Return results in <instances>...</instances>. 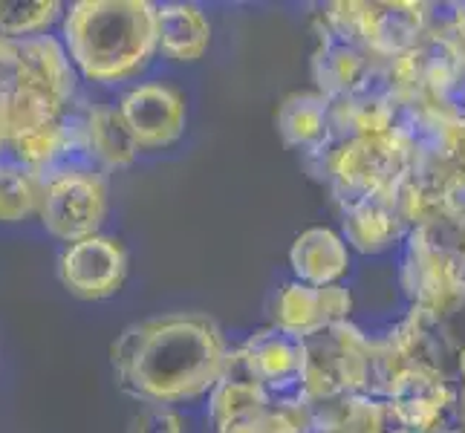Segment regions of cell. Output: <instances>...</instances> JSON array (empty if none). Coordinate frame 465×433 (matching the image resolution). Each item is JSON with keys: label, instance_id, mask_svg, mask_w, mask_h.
I'll return each instance as SVG.
<instances>
[{"label": "cell", "instance_id": "1", "mask_svg": "<svg viewBox=\"0 0 465 433\" xmlns=\"http://www.w3.org/2000/svg\"><path fill=\"white\" fill-rule=\"evenodd\" d=\"M229 359L226 335L203 312H171L131 324L110 347L119 384L148 405H180L212 393Z\"/></svg>", "mask_w": 465, "mask_h": 433}, {"label": "cell", "instance_id": "2", "mask_svg": "<svg viewBox=\"0 0 465 433\" xmlns=\"http://www.w3.org/2000/svg\"><path fill=\"white\" fill-rule=\"evenodd\" d=\"M64 50L87 82L114 84L148 67L159 50L151 0H78L64 12Z\"/></svg>", "mask_w": 465, "mask_h": 433}, {"label": "cell", "instance_id": "3", "mask_svg": "<svg viewBox=\"0 0 465 433\" xmlns=\"http://www.w3.org/2000/svg\"><path fill=\"white\" fill-rule=\"evenodd\" d=\"M393 133L408 151V176L416 188L465 197V107L402 104Z\"/></svg>", "mask_w": 465, "mask_h": 433}, {"label": "cell", "instance_id": "4", "mask_svg": "<svg viewBox=\"0 0 465 433\" xmlns=\"http://www.w3.org/2000/svg\"><path fill=\"white\" fill-rule=\"evenodd\" d=\"M303 379L301 399L303 408L327 402L335 396L376 390V352L373 339L361 332L352 320L335 324L324 332L303 339Z\"/></svg>", "mask_w": 465, "mask_h": 433}, {"label": "cell", "instance_id": "5", "mask_svg": "<svg viewBox=\"0 0 465 433\" xmlns=\"http://www.w3.org/2000/svg\"><path fill=\"white\" fill-rule=\"evenodd\" d=\"M307 159L310 168L330 185L339 205L379 194L408 176V151L393 131L384 136L327 142Z\"/></svg>", "mask_w": 465, "mask_h": 433}, {"label": "cell", "instance_id": "6", "mask_svg": "<svg viewBox=\"0 0 465 433\" xmlns=\"http://www.w3.org/2000/svg\"><path fill=\"white\" fill-rule=\"evenodd\" d=\"M339 12L376 61H393L411 53L430 24V4L422 0H339Z\"/></svg>", "mask_w": 465, "mask_h": 433}, {"label": "cell", "instance_id": "7", "mask_svg": "<svg viewBox=\"0 0 465 433\" xmlns=\"http://www.w3.org/2000/svg\"><path fill=\"white\" fill-rule=\"evenodd\" d=\"M460 384L425 367H396L379 384V399L388 405L391 422L408 433H434L454 425Z\"/></svg>", "mask_w": 465, "mask_h": 433}, {"label": "cell", "instance_id": "8", "mask_svg": "<svg viewBox=\"0 0 465 433\" xmlns=\"http://www.w3.org/2000/svg\"><path fill=\"white\" fill-rule=\"evenodd\" d=\"M38 217L44 229L64 243L99 234L107 217V182L95 171L64 173L44 188Z\"/></svg>", "mask_w": 465, "mask_h": 433}, {"label": "cell", "instance_id": "9", "mask_svg": "<svg viewBox=\"0 0 465 433\" xmlns=\"http://www.w3.org/2000/svg\"><path fill=\"white\" fill-rule=\"evenodd\" d=\"M341 237L350 251L381 254L402 246L411 231L408 176L402 182L379 191V194L341 202Z\"/></svg>", "mask_w": 465, "mask_h": 433}, {"label": "cell", "instance_id": "10", "mask_svg": "<svg viewBox=\"0 0 465 433\" xmlns=\"http://www.w3.org/2000/svg\"><path fill=\"white\" fill-rule=\"evenodd\" d=\"M249 367L269 393L272 408L283 410H307L301 399V379H303V339L286 332L281 327H263L252 332L246 344H240Z\"/></svg>", "mask_w": 465, "mask_h": 433}, {"label": "cell", "instance_id": "11", "mask_svg": "<svg viewBox=\"0 0 465 433\" xmlns=\"http://www.w3.org/2000/svg\"><path fill=\"white\" fill-rule=\"evenodd\" d=\"M58 271L75 298L104 300L114 298L127 278V251L116 237L93 234L64 249Z\"/></svg>", "mask_w": 465, "mask_h": 433}, {"label": "cell", "instance_id": "12", "mask_svg": "<svg viewBox=\"0 0 465 433\" xmlns=\"http://www.w3.org/2000/svg\"><path fill=\"white\" fill-rule=\"evenodd\" d=\"M124 124L131 127L139 148H168L185 133L188 104L185 95L163 82H148L122 95L116 104Z\"/></svg>", "mask_w": 465, "mask_h": 433}, {"label": "cell", "instance_id": "13", "mask_svg": "<svg viewBox=\"0 0 465 433\" xmlns=\"http://www.w3.org/2000/svg\"><path fill=\"white\" fill-rule=\"evenodd\" d=\"M411 231L425 249L465 278V197L430 194L411 182L408 176Z\"/></svg>", "mask_w": 465, "mask_h": 433}, {"label": "cell", "instance_id": "14", "mask_svg": "<svg viewBox=\"0 0 465 433\" xmlns=\"http://www.w3.org/2000/svg\"><path fill=\"white\" fill-rule=\"evenodd\" d=\"M352 315V295L350 289L335 286H310L292 280L281 289L275 303V327L310 339L315 332H324L335 324H344Z\"/></svg>", "mask_w": 465, "mask_h": 433}, {"label": "cell", "instance_id": "15", "mask_svg": "<svg viewBox=\"0 0 465 433\" xmlns=\"http://www.w3.org/2000/svg\"><path fill=\"white\" fill-rule=\"evenodd\" d=\"M376 67V58L361 46L359 38L335 32L318 21V46L312 53V82L324 99L335 102L356 93Z\"/></svg>", "mask_w": 465, "mask_h": 433}, {"label": "cell", "instance_id": "16", "mask_svg": "<svg viewBox=\"0 0 465 433\" xmlns=\"http://www.w3.org/2000/svg\"><path fill=\"white\" fill-rule=\"evenodd\" d=\"M269 408V393L249 367L243 349H229L226 367H223L217 384L208 393V419H212L217 433L246 422L252 416H261Z\"/></svg>", "mask_w": 465, "mask_h": 433}, {"label": "cell", "instance_id": "17", "mask_svg": "<svg viewBox=\"0 0 465 433\" xmlns=\"http://www.w3.org/2000/svg\"><path fill=\"white\" fill-rule=\"evenodd\" d=\"M462 283L465 278H460L451 266L440 261L430 249H425L413 234L405 237L402 261H399V286H402L411 307L437 310Z\"/></svg>", "mask_w": 465, "mask_h": 433}, {"label": "cell", "instance_id": "18", "mask_svg": "<svg viewBox=\"0 0 465 433\" xmlns=\"http://www.w3.org/2000/svg\"><path fill=\"white\" fill-rule=\"evenodd\" d=\"M292 275L310 286H335L352 269V251L344 237L330 226H312L295 237L290 249Z\"/></svg>", "mask_w": 465, "mask_h": 433}, {"label": "cell", "instance_id": "19", "mask_svg": "<svg viewBox=\"0 0 465 433\" xmlns=\"http://www.w3.org/2000/svg\"><path fill=\"white\" fill-rule=\"evenodd\" d=\"M393 428L388 405L376 396L350 393L307 408L303 433H384Z\"/></svg>", "mask_w": 465, "mask_h": 433}, {"label": "cell", "instance_id": "20", "mask_svg": "<svg viewBox=\"0 0 465 433\" xmlns=\"http://www.w3.org/2000/svg\"><path fill=\"white\" fill-rule=\"evenodd\" d=\"M278 131L290 148L301 153H318L330 142V99L318 90L290 93L278 104Z\"/></svg>", "mask_w": 465, "mask_h": 433}, {"label": "cell", "instance_id": "21", "mask_svg": "<svg viewBox=\"0 0 465 433\" xmlns=\"http://www.w3.org/2000/svg\"><path fill=\"white\" fill-rule=\"evenodd\" d=\"M159 50L173 61H200L212 46V24L194 4H156Z\"/></svg>", "mask_w": 465, "mask_h": 433}, {"label": "cell", "instance_id": "22", "mask_svg": "<svg viewBox=\"0 0 465 433\" xmlns=\"http://www.w3.org/2000/svg\"><path fill=\"white\" fill-rule=\"evenodd\" d=\"M84 139L93 162H99L107 171H119L136 162L139 144L124 124L116 104L90 107L84 116Z\"/></svg>", "mask_w": 465, "mask_h": 433}, {"label": "cell", "instance_id": "23", "mask_svg": "<svg viewBox=\"0 0 465 433\" xmlns=\"http://www.w3.org/2000/svg\"><path fill=\"white\" fill-rule=\"evenodd\" d=\"M64 15L58 0H0V38H38Z\"/></svg>", "mask_w": 465, "mask_h": 433}, {"label": "cell", "instance_id": "24", "mask_svg": "<svg viewBox=\"0 0 465 433\" xmlns=\"http://www.w3.org/2000/svg\"><path fill=\"white\" fill-rule=\"evenodd\" d=\"M428 315L448 352V359L454 361L460 384H465V283L451 298L442 300L437 310H428Z\"/></svg>", "mask_w": 465, "mask_h": 433}, {"label": "cell", "instance_id": "25", "mask_svg": "<svg viewBox=\"0 0 465 433\" xmlns=\"http://www.w3.org/2000/svg\"><path fill=\"white\" fill-rule=\"evenodd\" d=\"M303 422H307V410H283V408H269L261 416L240 422L223 433H303Z\"/></svg>", "mask_w": 465, "mask_h": 433}, {"label": "cell", "instance_id": "26", "mask_svg": "<svg viewBox=\"0 0 465 433\" xmlns=\"http://www.w3.org/2000/svg\"><path fill=\"white\" fill-rule=\"evenodd\" d=\"M428 29L445 38L465 61V4H430Z\"/></svg>", "mask_w": 465, "mask_h": 433}, {"label": "cell", "instance_id": "27", "mask_svg": "<svg viewBox=\"0 0 465 433\" xmlns=\"http://www.w3.org/2000/svg\"><path fill=\"white\" fill-rule=\"evenodd\" d=\"M127 433H183V416L168 405H148L131 419Z\"/></svg>", "mask_w": 465, "mask_h": 433}, {"label": "cell", "instance_id": "28", "mask_svg": "<svg viewBox=\"0 0 465 433\" xmlns=\"http://www.w3.org/2000/svg\"><path fill=\"white\" fill-rule=\"evenodd\" d=\"M454 425L465 430V384H460L457 390V405H454Z\"/></svg>", "mask_w": 465, "mask_h": 433}, {"label": "cell", "instance_id": "29", "mask_svg": "<svg viewBox=\"0 0 465 433\" xmlns=\"http://www.w3.org/2000/svg\"><path fill=\"white\" fill-rule=\"evenodd\" d=\"M434 433H465V430H460L457 425H445V428H440V430H434Z\"/></svg>", "mask_w": 465, "mask_h": 433}, {"label": "cell", "instance_id": "30", "mask_svg": "<svg viewBox=\"0 0 465 433\" xmlns=\"http://www.w3.org/2000/svg\"><path fill=\"white\" fill-rule=\"evenodd\" d=\"M462 107H465V61H462Z\"/></svg>", "mask_w": 465, "mask_h": 433}, {"label": "cell", "instance_id": "31", "mask_svg": "<svg viewBox=\"0 0 465 433\" xmlns=\"http://www.w3.org/2000/svg\"><path fill=\"white\" fill-rule=\"evenodd\" d=\"M384 433H408V430H405V428H396V425H393V428H388Z\"/></svg>", "mask_w": 465, "mask_h": 433}]
</instances>
